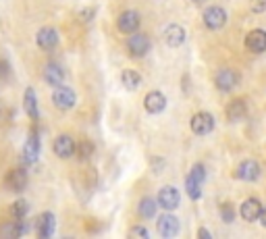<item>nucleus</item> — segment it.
I'll return each instance as SVG.
<instances>
[{
	"mask_svg": "<svg viewBox=\"0 0 266 239\" xmlns=\"http://www.w3.org/2000/svg\"><path fill=\"white\" fill-rule=\"evenodd\" d=\"M150 50V38L146 34H133L127 40V52L131 58H142Z\"/></svg>",
	"mask_w": 266,
	"mask_h": 239,
	"instance_id": "1",
	"label": "nucleus"
},
{
	"mask_svg": "<svg viewBox=\"0 0 266 239\" xmlns=\"http://www.w3.org/2000/svg\"><path fill=\"white\" fill-rule=\"evenodd\" d=\"M191 131L195 135H208L214 129V116L210 112H195L191 116Z\"/></svg>",
	"mask_w": 266,
	"mask_h": 239,
	"instance_id": "2",
	"label": "nucleus"
},
{
	"mask_svg": "<svg viewBox=\"0 0 266 239\" xmlns=\"http://www.w3.org/2000/svg\"><path fill=\"white\" fill-rule=\"evenodd\" d=\"M52 102L56 108L60 110H69L75 104V92L71 87H64V85H56V89L52 92Z\"/></svg>",
	"mask_w": 266,
	"mask_h": 239,
	"instance_id": "3",
	"label": "nucleus"
},
{
	"mask_svg": "<svg viewBox=\"0 0 266 239\" xmlns=\"http://www.w3.org/2000/svg\"><path fill=\"white\" fill-rule=\"evenodd\" d=\"M140 15L136 11H125L121 13V17L117 19V27H119V32L121 34H136L138 29H140Z\"/></svg>",
	"mask_w": 266,
	"mask_h": 239,
	"instance_id": "4",
	"label": "nucleus"
},
{
	"mask_svg": "<svg viewBox=\"0 0 266 239\" xmlns=\"http://www.w3.org/2000/svg\"><path fill=\"white\" fill-rule=\"evenodd\" d=\"M52 150H54V154H56L58 158L66 160V158H71V156L75 154V141H73L71 135H58V137L54 139Z\"/></svg>",
	"mask_w": 266,
	"mask_h": 239,
	"instance_id": "5",
	"label": "nucleus"
},
{
	"mask_svg": "<svg viewBox=\"0 0 266 239\" xmlns=\"http://www.w3.org/2000/svg\"><path fill=\"white\" fill-rule=\"evenodd\" d=\"M179 192L177 187L173 185H164L160 192H158V206L164 208V210H173V208L179 206Z\"/></svg>",
	"mask_w": 266,
	"mask_h": 239,
	"instance_id": "6",
	"label": "nucleus"
},
{
	"mask_svg": "<svg viewBox=\"0 0 266 239\" xmlns=\"http://www.w3.org/2000/svg\"><path fill=\"white\" fill-rule=\"evenodd\" d=\"M227 23V13L223 7H208L204 11V25L208 29H220Z\"/></svg>",
	"mask_w": 266,
	"mask_h": 239,
	"instance_id": "7",
	"label": "nucleus"
},
{
	"mask_svg": "<svg viewBox=\"0 0 266 239\" xmlns=\"http://www.w3.org/2000/svg\"><path fill=\"white\" fill-rule=\"evenodd\" d=\"M262 204H260V200H256V198H248L243 204H241V208H239V214H241V219L243 221H248V223H254V221H258L260 219V214H262Z\"/></svg>",
	"mask_w": 266,
	"mask_h": 239,
	"instance_id": "8",
	"label": "nucleus"
},
{
	"mask_svg": "<svg viewBox=\"0 0 266 239\" xmlns=\"http://www.w3.org/2000/svg\"><path fill=\"white\" fill-rule=\"evenodd\" d=\"M246 48L254 54H260L266 50V32L264 29H252L246 36Z\"/></svg>",
	"mask_w": 266,
	"mask_h": 239,
	"instance_id": "9",
	"label": "nucleus"
},
{
	"mask_svg": "<svg viewBox=\"0 0 266 239\" xmlns=\"http://www.w3.org/2000/svg\"><path fill=\"white\" fill-rule=\"evenodd\" d=\"M214 83H216V87L220 89V92H231V89L239 83V75L233 69H223V71L216 73Z\"/></svg>",
	"mask_w": 266,
	"mask_h": 239,
	"instance_id": "10",
	"label": "nucleus"
},
{
	"mask_svg": "<svg viewBox=\"0 0 266 239\" xmlns=\"http://www.w3.org/2000/svg\"><path fill=\"white\" fill-rule=\"evenodd\" d=\"M156 227H158V233H160L162 237H175V235L179 233V221H177V217H173V214L160 217L158 223H156Z\"/></svg>",
	"mask_w": 266,
	"mask_h": 239,
	"instance_id": "11",
	"label": "nucleus"
},
{
	"mask_svg": "<svg viewBox=\"0 0 266 239\" xmlns=\"http://www.w3.org/2000/svg\"><path fill=\"white\" fill-rule=\"evenodd\" d=\"M260 164L256 160H243L239 166H237V179H241V181H256V179L260 177Z\"/></svg>",
	"mask_w": 266,
	"mask_h": 239,
	"instance_id": "12",
	"label": "nucleus"
},
{
	"mask_svg": "<svg viewBox=\"0 0 266 239\" xmlns=\"http://www.w3.org/2000/svg\"><path fill=\"white\" fill-rule=\"evenodd\" d=\"M164 42L166 46H171V48H177L185 42V32H183V27L177 25V23H171L169 27L164 29Z\"/></svg>",
	"mask_w": 266,
	"mask_h": 239,
	"instance_id": "13",
	"label": "nucleus"
},
{
	"mask_svg": "<svg viewBox=\"0 0 266 239\" xmlns=\"http://www.w3.org/2000/svg\"><path fill=\"white\" fill-rule=\"evenodd\" d=\"M38 152H40V139H38V129L33 127V129H31V135H29V139L25 141V148H23V158H25V162H36Z\"/></svg>",
	"mask_w": 266,
	"mask_h": 239,
	"instance_id": "14",
	"label": "nucleus"
},
{
	"mask_svg": "<svg viewBox=\"0 0 266 239\" xmlns=\"http://www.w3.org/2000/svg\"><path fill=\"white\" fill-rule=\"evenodd\" d=\"M7 185L11 192H23L25 185H27V171L25 169H15L7 175Z\"/></svg>",
	"mask_w": 266,
	"mask_h": 239,
	"instance_id": "15",
	"label": "nucleus"
},
{
	"mask_svg": "<svg viewBox=\"0 0 266 239\" xmlns=\"http://www.w3.org/2000/svg\"><path fill=\"white\" fill-rule=\"evenodd\" d=\"M36 40H38V46L42 50H52L58 44V36H56V32L52 27H42L38 32V36H36Z\"/></svg>",
	"mask_w": 266,
	"mask_h": 239,
	"instance_id": "16",
	"label": "nucleus"
},
{
	"mask_svg": "<svg viewBox=\"0 0 266 239\" xmlns=\"http://www.w3.org/2000/svg\"><path fill=\"white\" fill-rule=\"evenodd\" d=\"M144 106H146V110H148L150 114H158V112L164 110L166 98H164L162 92H150V94L146 96V100H144Z\"/></svg>",
	"mask_w": 266,
	"mask_h": 239,
	"instance_id": "17",
	"label": "nucleus"
},
{
	"mask_svg": "<svg viewBox=\"0 0 266 239\" xmlns=\"http://www.w3.org/2000/svg\"><path fill=\"white\" fill-rule=\"evenodd\" d=\"M246 112H248V104H246V100H241V98L233 100V102L227 106V118H229L231 123H239L241 118L246 116Z\"/></svg>",
	"mask_w": 266,
	"mask_h": 239,
	"instance_id": "18",
	"label": "nucleus"
},
{
	"mask_svg": "<svg viewBox=\"0 0 266 239\" xmlns=\"http://www.w3.org/2000/svg\"><path fill=\"white\" fill-rule=\"evenodd\" d=\"M54 233V214L52 212H44L38 219V235L42 239H48Z\"/></svg>",
	"mask_w": 266,
	"mask_h": 239,
	"instance_id": "19",
	"label": "nucleus"
},
{
	"mask_svg": "<svg viewBox=\"0 0 266 239\" xmlns=\"http://www.w3.org/2000/svg\"><path fill=\"white\" fill-rule=\"evenodd\" d=\"M23 104H25V110L29 114V118L33 123H38V102H36V92L31 87L25 89V98H23Z\"/></svg>",
	"mask_w": 266,
	"mask_h": 239,
	"instance_id": "20",
	"label": "nucleus"
},
{
	"mask_svg": "<svg viewBox=\"0 0 266 239\" xmlns=\"http://www.w3.org/2000/svg\"><path fill=\"white\" fill-rule=\"evenodd\" d=\"M23 233H27V225H23L21 221L17 223H7L3 229H0V237H7V239H17Z\"/></svg>",
	"mask_w": 266,
	"mask_h": 239,
	"instance_id": "21",
	"label": "nucleus"
},
{
	"mask_svg": "<svg viewBox=\"0 0 266 239\" xmlns=\"http://www.w3.org/2000/svg\"><path fill=\"white\" fill-rule=\"evenodd\" d=\"M121 81H123V85L127 87V89H138L140 87V83H142V75L138 73V71H133V69H125L123 71V75H121Z\"/></svg>",
	"mask_w": 266,
	"mask_h": 239,
	"instance_id": "22",
	"label": "nucleus"
},
{
	"mask_svg": "<svg viewBox=\"0 0 266 239\" xmlns=\"http://www.w3.org/2000/svg\"><path fill=\"white\" fill-rule=\"evenodd\" d=\"M44 77H46V81H48L50 85H54V87H56V85H62V79H64L60 67L54 65V63H50V65L44 69Z\"/></svg>",
	"mask_w": 266,
	"mask_h": 239,
	"instance_id": "23",
	"label": "nucleus"
},
{
	"mask_svg": "<svg viewBox=\"0 0 266 239\" xmlns=\"http://www.w3.org/2000/svg\"><path fill=\"white\" fill-rule=\"evenodd\" d=\"M185 189H187V196H189L191 200H197L199 196H202V181H197L195 177L187 175V179H185Z\"/></svg>",
	"mask_w": 266,
	"mask_h": 239,
	"instance_id": "24",
	"label": "nucleus"
},
{
	"mask_svg": "<svg viewBox=\"0 0 266 239\" xmlns=\"http://www.w3.org/2000/svg\"><path fill=\"white\" fill-rule=\"evenodd\" d=\"M156 204H158V202H154L152 198H144V200L140 202V208H138L140 217H142V219H152V217L156 214Z\"/></svg>",
	"mask_w": 266,
	"mask_h": 239,
	"instance_id": "25",
	"label": "nucleus"
},
{
	"mask_svg": "<svg viewBox=\"0 0 266 239\" xmlns=\"http://www.w3.org/2000/svg\"><path fill=\"white\" fill-rule=\"evenodd\" d=\"M27 210H29V204L25 200H17L13 206H11V217L15 221H23L27 217Z\"/></svg>",
	"mask_w": 266,
	"mask_h": 239,
	"instance_id": "26",
	"label": "nucleus"
},
{
	"mask_svg": "<svg viewBox=\"0 0 266 239\" xmlns=\"http://www.w3.org/2000/svg\"><path fill=\"white\" fill-rule=\"evenodd\" d=\"M75 154L79 160H90L94 154V144L92 141H81L79 146H75Z\"/></svg>",
	"mask_w": 266,
	"mask_h": 239,
	"instance_id": "27",
	"label": "nucleus"
},
{
	"mask_svg": "<svg viewBox=\"0 0 266 239\" xmlns=\"http://www.w3.org/2000/svg\"><path fill=\"white\" fill-rule=\"evenodd\" d=\"M189 175H191V177H195L197 181H202V183H204V179H206V169H204V164H199V162H197V164H193V166H191V171H189Z\"/></svg>",
	"mask_w": 266,
	"mask_h": 239,
	"instance_id": "28",
	"label": "nucleus"
},
{
	"mask_svg": "<svg viewBox=\"0 0 266 239\" xmlns=\"http://www.w3.org/2000/svg\"><path fill=\"white\" fill-rule=\"evenodd\" d=\"M220 217H223V221H225V223H233V217H235V212H233L231 204H225V206H223Z\"/></svg>",
	"mask_w": 266,
	"mask_h": 239,
	"instance_id": "29",
	"label": "nucleus"
},
{
	"mask_svg": "<svg viewBox=\"0 0 266 239\" xmlns=\"http://www.w3.org/2000/svg\"><path fill=\"white\" fill-rule=\"evenodd\" d=\"M250 7L254 13H264L266 11V0H250Z\"/></svg>",
	"mask_w": 266,
	"mask_h": 239,
	"instance_id": "30",
	"label": "nucleus"
},
{
	"mask_svg": "<svg viewBox=\"0 0 266 239\" xmlns=\"http://www.w3.org/2000/svg\"><path fill=\"white\" fill-rule=\"evenodd\" d=\"M129 237H142V239H148V231L146 227H133L129 231Z\"/></svg>",
	"mask_w": 266,
	"mask_h": 239,
	"instance_id": "31",
	"label": "nucleus"
},
{
	"mask_svg": "<svg viewBox=\"0 0 266 239\" xmlns=\"http://www.w3.org/2000/svg\"><path fill=\"white\" fill-rule=\"evenodd\" d=\"M7 77H9V63L0 58V81L7 79Z\"/></svg>",
	"mask_w": 266,
	"mask_h": 239,
	"instance_id": "32",
	"label": "nucleus"
},
{
	"mask_svg": "<svg viewBox=\"0 0 266 239\" xmlns=\"http://www.w3.org/2000/svg\"><path fill=\"white\" fill-rule=\"evenodd\" d=\"M197 237H202V239H210V231H208V229H199V231H197Z\"/></svg>",
	"mask_w": 266,
	"mask_h": 239,
	"instance_id": "33",
	"label": "nucleus"
},
{
	"mask_svg": "<svg viewBox=\"0 0 266 239\" xmlns=\"http://www.w3.org/2000/svg\"><path fill=\"white\" fill-rule=\"evenodd\" d=\"M260 223H262V227L266 229V206L262 208V214H260Z\"/></svg>",
	"mask_w": 266,
	"mask_h": 239,
	"instance_id": "34",
	"label": "nucleus"
},
{
	"mask_svg": "<svg viewBox=\"0 0 266 239\" xmlns=\"http://www.w3.org/2000/svg\"><path fill=\"white\" fill-rule=\"evenodd\" d=\"M193 3H206V0H193Z\"/></svg>",
	"mask_w": 266,
	"mask_h": 239,
	"instance_id": "35",
	"label": "nucleus"
}]
</instances>
